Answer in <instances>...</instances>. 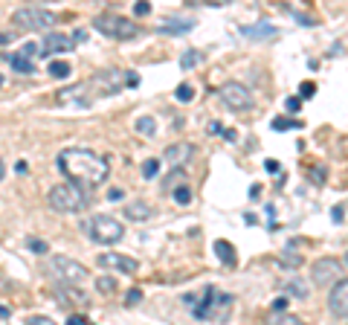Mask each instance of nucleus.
Instances as JSON below:
<instances>
[{"label": "nucleus", "mask_w": 348, "mask_h": 325, "mask_svg": "<svg viewBox=\"0 0 348 325\" xmlns=\"http://www.w3.org/2000/svg\"><path fill=\"white\" fill-rule=\"evenodd\" d=\"M55 166L67 180L84 183V186H102L107 180V174H110V166H107L105 157H99L90 148H76V145L58 151Z\"/></svg>", "instance_id": "obj_1"}, {"label": "nucleus", "mask_w": 348, "mask_h": 325, "mask_svg": "<svg viewBox=\"0 0 348 325\" xmlns=\"http://www.w3.org/2000/svg\"><path fill=\"white\" fill-rule=\"evenodd\" d=\"M47 203H50V209H53V212H61V215H76V212H84V209H87V195L81 192V186L76 180H70V183H61V186L50 189Z\"/></svg>", "instance_id": "obj_2"}, {"label": "nucleus", "mask_w": 348, "mask_h": 325, "mask_svg": "<svg viewBox=\"0 0 348 325\" xmlns=\"http://www.w3.org/2000/svg\"><path fill=\"white\" fill-rule=\"evenodd\" d=\"M44 270L50 273L58 285H79V288L90 276L87 267L81 262H76V259H70V256H53V259H47Z\"/></svg>", "instance_id": "obj_3"}, {"label": "nucleus", "mask_w": 348, "mask_h": 325, "mask_svg": "<svg viewBox=\"0 0 348 325\" xmlns=\"http://www.w3.org/2000/svg\"><path fill=\"white\" fill-rule=\"evenodd\" d=\"M55 24H58V18L53 12L38 9V6H24V9L12 12V27L20 32H50Z\"/></svg>", "instance_id": "obj_4"}, {"label": "nucleus", "mask_w": 348, "mask_h": 325, "mask_svg": "<svg viewBox=\"0 0 348 325\" xmlns=\"http://www.w3.org/2000/svg\"><path fill=\"white\" fill-rule=\"evenodd\" d=\"M93 29L99 35L113 38V41H131V38L140 35L136 20H128L122 15H99V18H93Z\"/></svg>", "instance_id": "obj_5"}, {"label": "nucleus", "mask_w": 348, "mask_h": 325, "mask_svg": "<svg viewBox=\"0 0 348 325\" xmlns=\"http://www.w3.org/2000/svg\"><path fill=\"white\" fill-rule=\"evenodd\" d=\"M229 305H232V296L218 293V288L209 285L203 290V299H197V305L192 308V314H195V319H223Z\"/></svg>", "instance_id": "obj_6"}, {"label": "nucleus", "mask_w": 348, "mask_h": 325, "mask_svg": "<svg viewBox=\"0 0 348 325\" xmlns=\"http://www.w3.org/2000/svg\"><path fill=\"white\" fill-rule=\"evenodd\" d=\"M84 229H87V235L96 244H116V241H122V235H125L122 221H116L113 215H93L84 224Z\"/></svg>", "instance_id": "obj_7"}, {"label": "nucleus", "mask_w": 348, "mask_h": 325, "mask_svg": "<svg viewBox=\"0 0 348 325\" xmlns=\"http://www.w3.org/2000/svg\"><path fill=\"white\" fill-rule=\"evenodd\" d=\"M128 76H131V73L119 70V67H105V70H99L96 76L90 79V87H93V93H99V96H113V93H119L128 84Z\"/></svg>", "instance_id": "obj_8"}, {"label": "nucleus", "mask_w": 348, "mask_h": 325, "mask_svg": "<svg viewBox=\"0 0 348 325\" xmlns=\"http://www.w3.org/2000/svg\"><path fill=\"white\" fill-rule=\"evenodd\" d=\"M218 93H221L223 105L232 108V110H252V105H256L250 87H247L244 81H223Z\"/></svg>", "instance_id": "obj_9"}, {"label": "nucleus", "mask_w": 348, "mask_h": 325, "mask_svg": "<svg viewBox=\"0 0 348 325\" xmlns=\"http://www.w3.org/2000/svg\"><path fill=\"white\" fill-rule=\"evenodd\" d=\"M342 262H337V259H316L311 267V279L313 285H334V282L342 279Z\"/></svg>", "instance_id": "obj_10"}, {"label": "nucleus", "mask_w": 348, "mask_h": 325, "mask_svg": "<svg viewBox=\"0 0 348 325\" xmlns=\"http://www.w3.org/2000/svg\"><path fill=\"white\" fill-rule=\"evenodd\" d=\"M328 311L337 319H348V279L334 282V288L328 293Z\"/></svg>", "instance_id": "obj_11"}, {"label": "nucleus", "mask_w": 348, "mask_h": 325, "mask_svg": "<svg viewBox=\"0 0 348 325\" xmlns=\"http://www.w3.org/2000/svg\"><path fill=\"white\" fill-rule=\"evenodd\" d=\"M99 267H105V270L136 273V270H140V262H136V259H131V256H119V253H102V256H99Z\"/></svg>", "instance_id": "obj_12"}, {"label": "nucleus", "mask_w": 348, "mask_h": 325, "mask_svg": "<svg viewBox=\"0 0 348 325\" xmlns=\"http://www.w3.org/2000/svg\"><path fill=\"white\" fill-rule=\"evenodd\" d=\"M195 154H197V148H195L192 143H174V145H169V148H166L163 160L183 169V166H189V163L195 160Z\"/></svg>", "instance_id": "obj_13"}, {"label": "nucleus", "mask_w": 348, "mask_h": 325, "mask_svg": "<svg viewBox=\"0 0 348 325\" xmlns=\"http://www.w3.org/2000/svg\"><path fill=\"white\" fill-rule=\"evenodd\" d=\"M55 302L64 308H84L87 296H84V290H79V285H58V299Z\"/></svg>", "instance_id": "obj_14"}, {"label": "nucleus", "mask_w": 348, "mask_h": 325, "mask_svg": "<svg viewBox=\"0 0 348 325\" xmlns=\"http://www.w3.org/2000/svg\"><path fill=\"white\" fill-rule=\"evenodd\" d=\"M73 38L70 35H58V32H50V35L41 41V55H55V53H70L73 50Z\"/></svg>", "instance_id": "obj_15"}, {"label": "nucleus", "mask_w": 348, "mask_h": 325, "mask_svg": "<svg viewBox=\"0 0 348 325\" xmlns=\"http://www.w3.org/2000/svg\"><path fill=\"white\" fill-rule=\"evenodd\" d=\"M84 93H87V87H81V84L64 87V90H58V105H90V99H84Z\"/></svg>", "instance_id": "obj_16"}, {"label": "nucleus", "mask_w": 348, "mask_h": 325, "mask_svg": "<svg viewBox=\"0 0 348 325\" xmlns=\"http://www.w3.org/2000/svg\"><path fill=\"white\" fill-rule=\"evenodd\" d=\"M157 29H160V32H169V35H180V32L195 29V20L192 18H166Z\"/></svg>", "instance_id": "obj_17"}, {"label": "nucleus", "mask_w": 348, "mask_h": 325, "mask_svg": "<svg viewBox=\"0 0 348 325\" xmlns=\"http://www.w3.org/2000/svg\"><path fill=\"white\" fill-rule=\"evenodd\" d=\"M122 212H125L128 221H148V218L154 215L151 206H148L145 200H134V203H125V206H122Z\"/></svg>", "instance_id": "obj_18"}, {"label": "nucleus", "mask_w": 348, "mask_h": 325, "mask_svg": "<svg viewBox=\"0 0 348 325\" xmlns=\"http://www.w3.org/2000/svg\"><path fill=\"white\" fill-rule=\"evenodd\" d=\"M215 256H218L226 267H235V262H238V259H235V247H232L229 241H221V238L215 241Z\"/></svg>", "instance_id": "obj_19"}, {"label": "nucleus", "mask_w": 348, "mask_h": 325, "mask_svg": "<svg viewBox=\"0 0 348 325\" xmlns=\"http://www.w3.org/2000/svg\"><path fill=\"white\" fill-rule=\"evenodd\" d=\"M9 64L15 73H24V76H29V73H35V64H32V58H27L24 53H15L9 55Z\"/></svg>", "instance_id": "obj_20"}, {"label": "nucleus", "mask_w": 348, "mask_h": 325, "mask_svg": "<svg viewBox=\"0 0 348 325\" xmlns=\"http://www.w3.org/2000/svg\"><path fill=\"white\" fill-rule=\"evenodd\" d=\"M241 32L247 38H267V35H276L279 29L273 24H267V20H261L259 27H241Z\"/></svg>", "instance_id": "obj_21"}, {"label": "nucleus", "mask_w": 348, "mask_h": 325, "mask_svg": "<svg viewBox=\"0 0 348 325\" xmlns=\"http://www.w3.org/2000/svg\"><path fill=\"white\" fill-rule=\"evenodd\" d=\"M183 183H189V174L183 172L180 166H174V172L163 177V189H169V192H171L174 186H183Z\"/></svg>", "instance_id": "obj_22"}, {"label": "nucleus", "mask_w": 348, "mask_h": 325, "mask_svg": "<svg viewBox=\"0 0 348 325\" xmlns=\"http://www.w3.org/2000/svg\"><path fill=\"white\" fill-rule=\"evenodd\" d=\"M134 128H136V134L140 136H154L157 134V122H154V117H140L134 122Z\"/></svg>", "instance_id": "obj_23"}, {"label": "nucleus", "mask_w": 348, "mask_h": 325, "mask_svg": "<svg viewBox=\"0 0 348 325\" xmlns=\"http://www.w3.org/2000/svg\"><path fill=\"white\" fill-rule=\"evenodd\" d=\"M47 73L53 76V79H67L73 73V67L67 61H50V67H47Z\"/></svg>", "instance_id": "obj_24"}, {"label": "nucleus", "mask_w": 348, "mask_h": 325, "mask_svg": "<svg viewBox=\"0 0 348 325\" xmlns=\"http://www.w3.org/2000/svg\"><path fill=\"white\" fill-rule=\"evenodd\" d=\"M197 61H200L197 50H186V53H183V58H180V67H183V70H192Z\"/></svg>", "instance_id": "obj_25"}, {"label": "nucleus", "mask_w": 348, "mask_h": 325, "mask_svg": "<svg viewBox=\"0 0 348 325\" xmlns=\"http://www.w3.org/2000/svg\"><path fill=\"white\" fill-rule=\"evenodd\" d=\"M157 174H160V160H145L143 163V177H148V180H151V177H157Z\"/></svg>", "instance_id": "obj_26"}, {"label": "nucleus", "mask_w": 348, "mask_h": 325, "mask_svg": "<svg viewBox=\"0 0 348 325\" xmlns=\"http://www.w3.org/2000/svg\"><path fill=\"white\" fill-rule=\"evenodd\" d=\"M96 288H99V293H113V290H116L113 276H99V279H96Z\"/></svg>", "instance_id": "obj_27"}, {"label": "nucleus", "mask_w": 348, "mask_h": 325, "mask_svg": "<svg viewBox=\"0 0 348 325\" xmlns=\"http://www.w3.org/2000/svg\"><path fill=\"white\" fill-rule=\"evenodd\" d=\"M287 128H302V122H296V119H287V117L273 119V131H287Z\"/></svg>", "instance_id": "obj_28"}, {"label": "nucleus", "mask_w": 348, "mask_h": 325, "mask_svg": "<svg viewBox=\"0 0 348 325\" xmlns=\"http://www.w3.org/2000/svg\"><path fill=\"white\" fill-rule=\"evenodd\" d=\"M174 200H177V203H189V200H192V192H189V186L186 183H183V186H174Z\"/></svg>", "instance_id": "obj_29"}, {"label": "nucleus", "mask_w": 348, "mask_h": 325, "mask_svg": "<svg viewBox=\"0 0 348 325\" xmlns=\"http://www.w3.org/2000/svg\"><path fill=\"white\" fill-rule=\"evenodd\" d=\"M29 250L38 253V256H44V253H50V244L41 241V238H29Z\"/></svg>", "instance_id": "obj_30"}, {"label": "nucleus", "mask_w": 348, "mask_h": 325, "mask_svg": "<svg viewBox=\"0 0 348 325\" xmlns=\"http://www.w3.org/2000/svg\"><path fill=\"white\" fill-rule=\"evenodd\" d=\"M177 99L180 102H192V99H195V87H192V84H180V87H177Z\"/></svg>", "instance_id": "obj_31"}, {"label": "nucleus", "mask_w": 348, "mask_h": 325, "mask_svg": "<svg viewBox=\"0 0 348 325\" xmlns=\"http://www.w3.org/2000/svg\"><path fill=\"white\" fill-rule=\"evenodd\" d=\"M287 290H290L293 296H299V299H305V296H308V288H305L302 282H296V279H290V285H287Z\"/></svg>", "instance_id": "obj_32"}, {"label": "nucleus", "mask_w": 348, "mask_h": 325, "mask_svg": "<svg viewBox=\"0 0 348 325\" xmlns=\"http://www.w3.org/2000/svg\"><path fill=\"white\" fill-rule=\"evenodd\" d=\"M285 108H287V113H299V108H302V96H287Z\"/></svg>", "instance_id": "obj_33"}, {"label": "nucleus", "mask_w": 348, "mask_h": 325, "mask_svg": "<svg viewBox=\"0 0 348 325\" xmlns=\"http://www.w3.org/2000/svg\"><path fill=\"white\" fill-rule=\"evenodd\" d=\"M313 93H316V84H313V81H302V84H299V96H302V99H311Z\"/></svg>", "instance_id": "obj_34"}, {"label": "nucleus", "mask_w": 348, "mask_h": 325, "mask_svg": "<svg viewBox=\"0 0 348 325\" xmlns=\"http://www.w3.org/2000/svg\"><path fill=\"white\" fill-rule=\"evenodd\" d=\"M148 12H151V3H148V0H136V3H134V15H136V18H143V15H148Z\"/></svg>", "instance_id": "obj_35"}, {"label": "nucleus", "mask_w": 348, "mask_h": 325, "mask_svg": "<svg viewBox=\"0 0 348 325\" xmlns=\"http://www.w3.org/2000/svg\"><path fill=\"white\" fill-rule=\"evenodd\" d=\"M143 302V290L134 288V290H128V296H125V305H140Z\"/></svg>", "instance_id": "obj_36"}, {"label": "nucleus", "mask_w": 348, "mask_h": 325, "mask_svg": "<svg viewBox=\"0 0 348 325\" xmlns=\"http://www.w3.org/2000/svg\"><path fill=\"white\" fill-rule=\"evenodd\" d=\"M282 262L290 264V267H299V264H302V256H299V253H290V250H287V253L282 256Z\"/></svg>", "instance_id": "obj_37"}, {"label": "nucleus", "mask_w": 348, "mask_h": 325, "mask_svg": "<svg viewBox=\"0 0 348 325\" xmlns=\"http://www.w3.org/2000/svg\"><path fill=\"white\" fill-rule=\"evenodd\" d=\"M20 53L27 55V58H32V55H41V44H35V41H32V44H27Z\"/></svg>", "instance_id": "obj_38"}, {"label": "nucleus", "mask_w": 348, "mask_h": 325, "mask_svg": "<svg viewBox=\"0 0 348 325\" xmlns=\"http://www.w3.org/2000/svg\"><path fill=\"white\" fill-rule=\"evenodd\" d=\"M67 325H87V316H84V314H70Z\"/></svg>", "instance_id": "obj_39"}, {"label": "nucleus", "mask_w": 348, "mask_h": 325, "mask_svg": "<svg viewBox=\"0 0 348 325\" xmlns=\"http://www.w3.org/2000/svg\"><path fill=\"white\" fill-rule=\"evenodd\" d=\"M311 180H316V183H322V180H325V169H322V166L311 169Z\"/></svg>", "instance_id": "obj_40"}, {"label": "nucleus", "mask_w": 348, "mask_h": 325, "mask_svg": "<svg viewBox=\"0 0 348 325\" xmlns=\"http://www.w3.org/2000/svg\"><path fill=\"white\" fill-rule=\"evenodd\" d=\"M27 322H29V325H50L53 319H50V316H29Z\"/></svg>", "instance_id": "obj_41"}, {"label": "nucleus", "mask_w": 348, "mask_h": 325, "mask_svg": "<svg viewBox=\"0 0 348 325\" xmlns=\"http://www.w3.org/2000/svg\"><path fill=\"white\" fill-rule=\"evenodd\" d=\"M70 38H73V41H79V44H84V41H87V32H84V29H76Z\"/></svg>", "instance_id": "obj_42"}, {"label": "nucleus", "mask_w": 348, "mask_h": 325, "mask_svg": "<svg viewBox=\"0 0 348 325\" xmlns=\"http://www.w3.org/2000/svg\"><path fill=\"white\" fill-rule=\"evenodd\" d=\"M287 308V296H279L276 302H273V311H285Z\"/></svg>", "instance_id": "obj_43"}, {"label": "nucleus", "mask_w": 348, "mask_h": 325, "mask_svg": "<svg viewBox=\"0 0 348 325\" xmlns=\"http://www.w3.org/2000/svg\"><path fill=\"white\" fill-rule=\"evenodd\" d=\"M264 169H267L270 174H279V163L276 160H267V163H264Z\"/></svg>", "instance_id": "obj_44"}, {"label": "nucleus", "mask_w": 348, "mask_h": 325, "mask_svg": "<svg viewBox=\"0 0 348 325\" xmlns=\"http://www.w3.org/2000/svg\"><path fill=\"white\" fill-rule=\"evenodd\" d=\"M107 198H110V200H122V189H110V192H107Z\"/></svg>", "instance_id": "obj_45"}, {"label": "nucleus", "mask_w": 348, "mask_h": 325, "mask_svg": "<svg viewBox=\"0 0 348 325\" xmlns=\"http://www.w3.org/2000/svg\"><path fill=\"white\" fill-rule=\"evenodd\" d=\"M331 218H334V221H342V206H334V209H331Z\"/></svg>", "instance_id": "obj_46"}, {"label": "nucleus", "mask_w": 348, "mask_h": 325, "mask_svg": "<svg viewBox=\"0 0 348 325\" xmlns=\"http://www.w3.org/2000/svg\"><path fill=\"white\" fill-rule=\"evenodd\" d=\"M223 140H226V143H235V131H232V128H226V131H223Z\"/></svg>", "instance_id": "obj_47"}, {"label": "nucleus", "mask_w": 348, "mask_h": 325, "mask_svg": "<svg viewBox=\"0 0 348 325\" xmlns=\"http://www.w3.org/2000/svg\"><path fill=\"white\" fill-rule=\"evenodd\" d=\"M9 316H12V311L6 305H0V319H9Z\"/></svg>", "instance_id": "obj_48"}, {"label": "nucleus", "mask_w": 348, "mask_h": 325, "mask_svg": "<svg viewBox=\"0 0 348 325\" xmlns=\"http://www.w3.org/2000/svg\"><path fill=\"white\" fill-rule=\"evenodd\" d=\"M209 131H212V134H221L223 128H221V122H212V125H209Z\"/></svg>", "instance_id": "obj_49"}, {"label": "nucleus", "mask_w": 348, "mask_h": 325, "mask_svg": "<svg viewBox=\"0 0 348 325\" xmlns=\"http://www.w3.org/2000/svg\"><path fill=\"white\" fill-rule=\"evenodd\" d=\"M0 44H12V38H9V35H3V32H0Z\"/></svg>", "instance_id": "obj_50"}, {"label": "nucleus", "mask_w": 348, "mask_h": 325, "mask_svg": "<svg viewBox=\"0 0 348 325\" xmlns=\"http://www.w3.org/2000/svg\"><path fill=\"white\" fill-rule=\"evenodd\" d=\"M209 6H218V3H229V0H206Z\"/></svg>", "instance_id": "obj_51"}, {"label": "nucleus", "mask_w": 348, "mask_h": 325, "mask_svg": "<svg viewBox=\"0 0 348 325\" xmlns=\"http://www.w3.org/2000/svg\"><path fill=\"white\" fill-rule=\"evenodd\" d=\"M6 177V166H3V160H0V180Z\"/></svg>", "instance_id": "obj_52"}, {"label": "nucleus", "mask_w": 348, "mask_h": 325, "mask_svg": "<svg viewBox=\"0 0 348 325\" xmlns=\"http://www.w3.org/2000/svg\"><path fill=\"white\" fill-rule=\"evenodd\" d=\"M3 84H6V79H3V76H0V87H3Z\"/></svg>", "instance_id": "obj_53"}, {"label": "nucleus", "mask_w": 348, "mask_h": 325, "mask_svg": "<svg viewBox=\"0 0 348 325\" xmlns=\"http://www.w3.org/2000/svg\"><path fill=\"white\" fill-rule=\"evenodd\" d=\"M345 264H348V253H345Z\"/></svg>", "instance_id": "obj_54"}]
</instances>
